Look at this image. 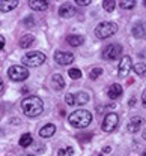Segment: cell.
Listing matches in <instances>:
<instances>
[{
	"instance_id": "23",
	"label": "cell",
	"mask_w": 146,
	"mask_h": 156,
	"mask_svg": "<svg viewBox=\"0 0 146 156\" xmlns=\"http://www.w3.org/2000/svg\"><path fill=\"white\" fill-rule=\"evenodd\" d=\"M57 156H74V147L68 146V147H65V149H60V150L57 152Z\"/></svg>"
},
{
	"instance_id": "6",
	"label": "cell",
	"mask_w": 146,
	"mask_h": 156,
	"mask_svg": "<svg viewBox=\"0 0 146 156\" xmlns=\"http://www.w3.org/2000/svg\"><path fill=\"white\" fill-rule=\"evenodd\" d=\"M122 54V45L121 44H110L103 50V58L104 60H116Z\"/></svg>"
},
{
	"instance_id": "7",
	"label": "cell",
	"mask_w": 146,
	"mask_h": 156,
	"mask_svg": "<svg viewBox=\"0 0 146 156\" xmlns=\"http://www.w3.org/2000/svg\"><path fill=\"white\" fill-rule=\"evenodd\" d=\"M118 123H119V117H118V114H116V113H113V111H110V113H107V114H105L101 128H103V131H104V132H113V131L116 129Z\"/></svg>"
},
{
	"instance_id": "35",
	"label": "cell",
	"mask_w": 146,
	"mask_h": 156,
	"mask_svg": "<svg viewBox=\"0 0 146 156\" xmlns=\"http://www.w3.org/2000/svg\"><path fill=\"white\" fill-rule=\"evenodd\" d=\"M21 92H23V93H26V92H29V89H27V87H23V89H21Z\"/></svg>"
},
{
	"instance_id": "11",
	"label": "cell",
	"mask_w": 146,
	"mask_h": 156,
	"mask_svg": "<svg viewBox=\"0 0 146 156\" xmlns=\"http://www.w3.org/2000/svg\"><path fill=\"white\" fill-rule=\"evenodd\" d=\"M59 15L62 18H71L75 15V6H72L71 3H63L59 8Z\"/></svg>"
},
{
	"instance_id": "25",
	"label": "cell",
	"mask_w": 146,
	"mask_h": 156,
	"mask_svg": "<svg viewBox=\"0 0 146 156\" xmlns=\"http://www.w3.org/2000/svg\"><path fill=\"white\" fill-rule=\"evenodd\" d=\"M68 75L72 78V80H78V78H82V71L77 69V68H71L68 71Z\"/></svg>"
},
{
	"instance_id": "17",
	"label": "cell",
	"mask_w": 146,
	"mask_h": 156,
	"mask_svg": "<svg viewBox=\"0 0 146 156\" xmlns=\"http://www.w3.org/2000/svg\"><path fill=\"white\" fill-rule=\"evenodd\" d=\"M18 6V2L17 0H2L0 2V11L2 12H9V11H12V9H15Z\"/></svg>"
},
{
	"instance_id": "2",
	"label": "cell",
	"mask_w": 146,
	"mask_h": 156,
	"mask_svg": "<svg viewBox=\"0 0 146 156\" xmlns=\"http://www.w3.org/2000/svg\"><path fill=\"white\" fill-rule=\"evenodd\" d=\"M68 122L74 126V128H78V129H83L87 128L92 122V114L87 111V110H75L74 113H71L68 117Z\"/></svg>"
},
{
	"instance_id": "12",
	"label": "cell",
	"mask_w": 146,
	"mask_h": 156,
	"mask_svg": "<svg viewBox=\"0 0 146 156\" xmlns=\"http://www.w3.org/2000/svg\"><path fill=\"white\" fill-rule=\"evenodd\" d=\"M133 35L136 38H145L146 36V23L139 21L133 26Z\"/></svg>"
},
{
	"instance_id": "28",
	"label": "cell",
	"mask_w": 146,
	"mask_h": 156,
	"mask_svg": "<svg viewBox=\"0 0 146 156\" xmlns=\"http://www.w3.org/2000/svg\"><path fill=\"white\" fill-rule=\"evenodd\" d=\"M116 107V104H110V105H98L97 107V111L98 113H104L105 110H113Z\"/></svg>"
},
{
	"instance_id": "31",
	"label": "cell",
	"mask_w": 146,
	"mask_h": 156,
	"mask_svg": "<svg viewBox=\"0 0 146 156\" xmlns=\"http://www.w3.org/2000/svg\"><path fill=\"white\" fill-rule=\"evenodd\" d=\"M142 102H143V107L146 108V89H145V92L142 93Z\"/></svg>"
},
{
	"instance_id": "10",
	"label": "cell",
	"mask_w": 146,
	"mask_h": 156,
	"mask_svg": "<svg viewBox=\"0 0 146 156\" xmlns=\"http://www.w3.org/2000/svg\"><path fill=\"white\" fill-rule=\"evenodd\" d=\"M143 125V119L139 116H134L131 117V120L128 122V125H126V129H128V132H131V134H136L139 129H140V126Z\"/></svg>"
},
{
	"instance_id": "20",
	"label": "cell",
	"mask_w": 146,
	"mask_h": 156,
	"mask_svg": "<svg viewBox=\"0 0 146 156\" xmlns=\"http://www.w3.org/2000/svg\"><path fill=\"white\" fill-rule=\"evenodd\" d=\"M33 42H35V36H33V35H24V36L20 39V47L26 50V48L32 47Z\"/></svg>"
},
{
	"instance_id": "22",
	"label": "cell",
	"mask_w": 146,
	"mask_h": 156,
	"mask_svg": "<svg viewBox=\"0 0 146 156\" xmlns=\"http://www.w3.org/2000/svg\"><path fill=\"white\" fill-rule=\"evenodd\" d=\"M133 69H134L136 74L140 75V77H143V75L146 74V65L145 63H136V65L133 66Z\"/></svg>"
},
{
	"instance_id": "33",
	"label": "cell",
	"mask_w": 146,
	"mask_h": 156,
	"mask_svg": "<svg viewBox=\"0 0 146 156\" xmlns=\"http://www.w3.org/2000/svg\"><path fill=\"white\" fill-rule=\"evenodd\" d=\"M3 47H5V38H3V36H0V48L3 50Z\"/></svg>"
},
{
	"instance_id": "3",
	"label": "cell",
	"mask_w": 146,
	"mask_h": 156,
	"mask_svg": "<svg viewBox=\"0 0 146 156\" xmlns=\"http://www.w3.org/2000/svg\"><path fill=\"white\" fill-rule=\"evenodd\" d=\"M118 32V26L116 23H111V21H104V23H100L95 29V35L97 38L100 39H107L110 36H113L115 33Z\"/></svg>"
},
{
	"instance_id": "34",
	"label": "cell",
	"mask_w": 146,
	"mask_h": 156,
	"mask_svg": "<svg viewBox=\"0 0 146 156\" xmlns=\"http://www.w3.org/2000/svg\"><path fill=\"white\" fill-rule=\"evenodd\" d=\"M103 152H104V153H110V152H111V149L107 146V147H104V150H103Z\"/></svg>"
},
{
	"instance_id": "14",
	"label": "cell",
	"mask_w": 146,
	"mask_h": 156,
	"mask_svg": "<svg viewBox=\"0 0 146 156\" xmlns=\"http://www.w3.org/2000/svg\"><path fill=\"white\" fill-rule=\"evenodd\" d=\"M48 2L45 0H29V6L32 11H45L48 8Z\"/></svg>"
},
{
	"instance_id": "8",
	"label": "cell",
	"mask_w": 146,
	"mask_h": 156,
	"mask_svg": "<svg viewBox=\"0 0 146 156\" xmlns=\"http://www.w3.org/2000/svg\"><path fill=\"white\" fill-rule=\"evenodd\" d=\"M133 60L130 56H124V57L121 58V63H119V66H118V75L119 78H125L128 74H130V71L133 69Z\"/></svg>"
},
{
	"instance_id": "32",
	"label": "cell",
	"mask_w": 146,
	"mask_h": 156,
	"mask_svg": "<svg viewBox=\"0 0 146 156\" xmlns=\"http://www.w3.org/2000/svg\"><path fill=\"white\" fill-rule=\"evenodd\" d=\"M32 18H33V17H27V20H24V24H29V26H32V24H33Z\"/></svg>"
},
{
	"instance_id": "27",
	"label": "cell",
	"mask_w": 146,
	"mask_h": 156,
	"mask_svg": "<svg viewBox=\"0 0 146 156\" xmlns=\"http://www.w3.org/2000/svg\"><path fill=\"white\" fill-rule=\"evenodd\" d=\"M101 74H103V69H101V68H93V69L89 72V78H90V80H97Z\"/></svg>"
},
{
	"instance_id": "16",
	"label": "cell",
	"mask_w": 146,
	"mask_h": 156,
	"mask_svg": "<svg viewBox=\"0 0 146 156\" xmlns=\"http://www.w3.org/2000/svg\"><path fill=\"white\" fill-rule=\"evenodd\" d=\"M54 132H56V126L53 123H48V125H45L44 128L39 129V136H42V138H50L51 135H54Z\"/></svg>"
},
{
	"instance_id": "24",
	"label": "cell",
	"mask_w": 146,
	"mask_h": 156,
	"mask_svg": "<svg viewBox=\"0 0 146 156\" xmlns=\"http://www.w3.org/2000/svg\"><path fill=\"white\" fill-rule=\"evenodd\" d=\"M115 6H116V3L113 0H104L103 2V8H104V11H107V12H113Z\"/></svg>"
},
{
	"instance_id": "37",
	"label": "cell",
	"mask_w": 146,
	"mask_h": 156,
	"mask_svg": "<svg viewBox=\"0 0 146 156\" xmlns=\"http://www.w3.org/2000/svg\"><path fill=\"white\" fill-rule=\"evenodd\" d=\"M23 156H33V155H23Z\"/></svg>"
},
{
	"instance_id": "30",
	"label": "cell",
	"mask_w": 146,
	"mask_h": 156,
	"mask_svg": "<svg viewBox=\"0 0 146 156\" xmlns=\"http://www.w3.org/2000/svg\"><path fill=\"white\" fill-rule=\"evenodd\" d=\"M75 3H77V5H80V6H87V5L90 3V0H77Z\"/></svg>"
},
{
	"instance_id": "15",
	"label": "cell",
	"mask_w": 146,
	"mask_h": 156,
	"mask_svg": "<svg viewBox=\"0 0 146 156\" xmlns=\"http://www.w3.org/2000/svg\"><path fill=\"white\" fill-rule=\"evenodd\" d=\"M51 87H53L54 90H57V92H60V90L65 89V81H63L62 75L56 74V75L51 77Z\"/></svg>"
},
{
	"instance_id": "39",
	"label": "cell",
	"mask_w": 146,
	"mask_h": 156,
	"mask_svg": "<svg viewBox=\"0 0 146 156\" xmlns=\"http://www.w3.org/2000/svg\"><path fill=\"white\" fill-rule=\"evenodd\" d=\"M143 156H146V152H145V153H143Z\"/></svg>"
},
{
	"instance_id": "1",
	"label": "cell",
	"mask_w": 146,
	"mask_h": 156,
	"mask_svg": "<svg viewBox=\"0 0 146 156\" xmlns=\"http://www.w3.org/2000/svg\"><path fill=\"white\" fill-rule=\"evenodd\" d=\"M21 108L27 117H38L44 111V102L38 96H27L26 99H23Z\"/></svg>"
},
{
	"instance_id": "9",
	"label": "cell",
	"mask_w": 146,
	"mask_h": 156,
	"mask_svg": "<svg viewBox=\"0 0 146 156\" xmlns=\"http://www.w3.org/2000/svg\"><path fill=\"white\" fill-rule=\"evenodd\" d=\"M54 60H56L57 65L66 66V65H71L74 62V54L69 53V51H60V50H57L54 53Z\"/></svg>"
},
{
	"instance_id": "19",
	"label": "cell",
	"mask_w": 146,
	"mask_h": 156,
	"mask_svg": "<svg viewBox=\"0 0 146 156\" xmlns=\"http://www.w3.org/2000/svg\"><path fill=\"white\" fill-rule=\"evenodd\" d=\"M89 95L86 93V92H77L75 95H74V102L77 104V105H84V104H87L89 102Z\"/></svg>"
},
{
	"instance_id": "26",
	"label": "cell",
	"mask_w": 146,
	"mask_h": 156,
	"mask_svg": "<svg viewBox=\"0 0 146 156\" xmlns=\"http://www.w3.org/2000/svg\"><path fill=\"white\" fill-rule=\"evenodd\" d=\"M119 6L122 9H131L136 6V2L134 0H122V2H119Z\"/></svg>"
},
{
	"instance_id": "21",
	"label": "cell",
	"mask_w": 146,
	"mask_h": 156,
	"mask_svg": "<svg viewBox=\"0 0 146 156\" xmlns=\"http://www.w3.org/2000/svg\"><path fill=\"white\" fill-rule=\"evenodd\" d=\"M32 143H33V138H32V135H30V134H24V135H21V138H20V146L23 147V149L29 147Z\"/></svg>"
},
{
	"instance_id": "18",
	"label": "cell",
	"mask_w": 146,
	"mask_h": 156,
	"mask_svg": "<svg viewBox=\"0 0 146 156\" xmlns=\"http://www.w3.org/2000/svg\"><path fill=\"white\" fill-rule=\"evenodd\" d=\"M66 42L71 47H80L84 42V38L80 36V35H69V36H66Z\"/></svg>"
},
{
	"instance_id": "5",
	"label": "cell",
	"mask_w": 146,
	"mask_h": 156,
	"mask_svg": "<svg viewBox=\"0 0 146 156\" xmlns=\"http://www.w3.org/2000/svg\"><path fill=\"white\" fill-rule=\"evenodd\" d=\"M8 77L12 81H24L29 78V69L26 66H20V65H14L8 69Z\"/></svg>"
},
{
	"instance_id": "38",
	"label": "cell",
	"mask_w": 146,
	"mask_h": 156,
	"mask_svg": "<svg viewBox=\"0 0 146 156\" xmlns=\"http://www.w3.org/2000/svg\"><path fill=\"white\" fill-rule=\"evenodd\" d=\"M143 5H145V6H146V0H145V2H143Z\"/></svg>"
},
{
	"instance_id": "29",
	"label": "cell",
	"mask_w": 146,
	"mask_h": 156,
	"mask_svg": "<svg viewBox=\"0 0 146 156\" xmlns=\"http://www.w3.org/2000/svg\"><path fill=\"white\" fill-rule=\"evenodd\" d=\"M65 102H66L68 105H75V102H74V95H72V93H68V95L65 96Z\"/></svg>"
},
{
	"instance_id": "13",
	"label": "cell",
	"mask_w": 146,
	"mask_h": 156,
	"mask_svg": "<svg viewBox=\"0 0 146 156\" xmlns=\"http://www.w3.org/2000/svg\"><path fill=\"white\" fill-rule=\"evenodd\" d=\"M122 86L121 84H111L110 87H108V92H107V95H108V98L110 99H118V98H121V95H122Z\"/></svg>"
},
{
	"instance_id": "4",
	"label": "cell",
	"mask_w": 146,
	"mask_h": 156,
	"mask_svg": "<svg viewBox=\"0 0 146 156\" xmlns=\"http://www.w3.org/2000/svg\"><path fill=\"white\" fill-rule=\"evenodd\" d=\"M21 62L24 66H30V68H38L45 62V54L41 51H30L26 56L21 57Z\"/></svg>"
},
{
	"instance_id": "36",
	"label": "cell",
	"mask_w": 146,
	"mask_h": 156,
	"mask_svg": "<svg viewBox=\"0 0 146 156\" xmlns=\"http://www.w3.org/2000/svg\"><path fill=\"white\" fill-rule=\"evenodd\" d=\"M143 140H146V129L143 131Z\"/></svg>"
}]
</instances>
